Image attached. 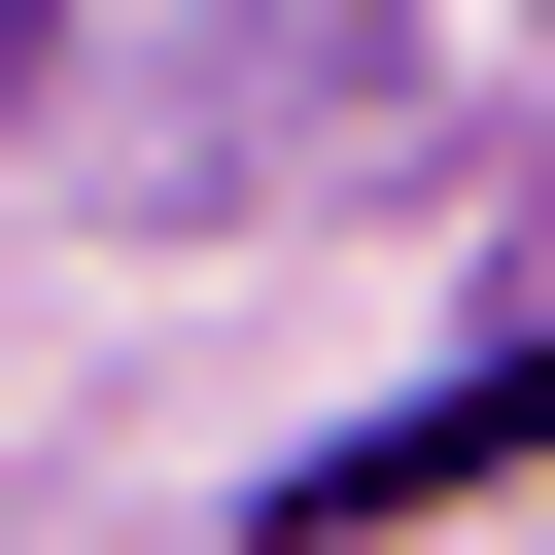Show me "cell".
<instances>
[{
	"instance_id": "cell-1",
	"label": "cell",
	"mask_w": 555,
	"mask_h": 555,
	"mask_svg": "<svg viewBox=\"0 0 555 555\" xmlns=\"http://www.w3.org/2000/svg\"><path fill=\"white\" fill-rule=\"evenodd\" d=\"M0 104H35V0H0Z\"/></svg>"
}]
</instances>
